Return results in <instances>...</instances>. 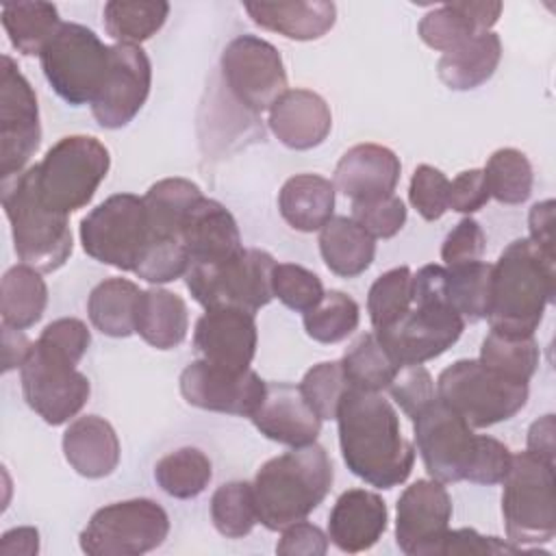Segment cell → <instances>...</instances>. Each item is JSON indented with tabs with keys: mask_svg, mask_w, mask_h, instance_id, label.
Instances as JSON below:
<instances>
[{
	"mask_svg": "<svg viewBox=\"0 0 556 556\" xmlns=\"http://www.w3.org/2000/svg\"><path fill=\"white\" fill-rule=\"evenodd\" d=\"M278 211L293 230L317 232L332 219L334 185L319 174H295L278 193Z\"/></svg>",
	"mask_w": 556,
	"mask_h": 556,
	"instance_id": "obj_28",
	"label": "cell"
},
{
	"mask_svg": "<svg viewBox=\"0 0 556 556\" xmlns=\"http://www.w3.org/2000/svg\"><path fill=\"white\" fill-rule=\"evenodd\" d=\"M256 341L254 313L241 308H211L193 330V345L202 358L228 369H250Z\"/></svg>",
	"mask_w": 556,
	"mask_h": 556,
	"instance_id": "obj_20",
	"label": "cell"
},
{
	"mask_svg": "<svg viewBox=\"0 0 556 556\" xmlns=\"http://www.w3.org/2000/svg\"><path fill=\"white\" fill-rule=\"evenodd\" d=\"M530 241L536 243L545 254L554 256V200L536 202L528 215Z\"/></svg>",
	"mask_w": 556,
	"mask_h": 556,
	"instance_id": "obj_58",
	"label": "cell"
},
{
	"mask_svg": "<svg viewBox=\"0 0 556 556\" xmlns=\"http://www.w3.org/2000/svg\"><path fill=\"white\" fill-rule=\"evenodd\" d=\"M63 454L76 473L104 478L119 465V439L106 419L85 415L74 419L63 432Z\"/></svg>",
	"mask_w": 556,
	"mask_h": 556,
	"instance_id": "obj_26",
	"label": "cell"
},
{
	"mask_svg": "<svg viewBox=\"0 0 556 556\" xmlns=\"http://www.w3.org/2000/svg\"><path fill=\"white\" fill-rule=\"evenodd\" d=\"M43 345L52 348L54 352L67 356L70 361H74L78 365V361L85 356L89 343H91V332L87 328L85 321L76 319V317H61L50 321L39 339Z\"/></svg>",
	"mask_w": 556,
	"mask_h": 556,
	"instance_id": "obj_54",
	"label": "cell"
},
{
	"mask_svg": "<svg viewBox=\"0 0 556 556\" xmlns=\"http://www.w3.org/2000/svg\"><path fill=\"white\" fill-rule=\"evenodd\" d=\"M484 178L491 198L500 204H521L532 193V165L517 148L495 150L486 161Z\"/></svg>",
	"mask_w": 556,
	"mask_h": 556,
	"instance_id": "obj_40",
	"label": "cell"
},
{
	"mask_svg": "<svg viewBox=\"0 0 556 556\" xmlns=\"http://www.w3.org/2000/svg\"><path fill=\"white\" fill-rule=\"evenodd\" d=\"M30 348H33V341H28L24 330L2 324V371L22 367Z\"/></svg>",
	"mask_w": 556,
	"mask_h": 556,
	"instance_id": "obj_61",
	"label": "cell"
},
{
	"mask_svg": "<svg viewBox=\"0 0 556 556\" xmlns=\"http://www.w3.org/2000/svg\"><path fill=\"white\" fill-rule=\"evenodd\" d=\"M350 217L374 239H391L406 224V206L395 193H391L367 202H352Z\"/></svg>",
	"mask_w": 556,
	"mask_h": 556,
	"instance_id": "obj_49",
	"label": "cell"
},
{
	"mask_svg": "<svg viewBox=\"0 0 556 556\" xmlns=\"http://www.w3.org/2000/svg\"><path fill=\"white\" fill-rule=\"evenodd\" d=\"M523 552L510 541H502L497 536H484L473 528L447 530L439 556H456V554H519Z\"/></svg>",
	"mask_w": 556,
	"mask_h": 556,
	"instance_id": "obj_55",
	"label": "cell"
},
{
	"mask_svg": "<svg viewBox=\"0 0 556 556\" xmlns=\"http://www.w3.org/2000/svg\"><path fill=\"white\" fill-rule=\"evenodd\" d=\"M510 460H513V454L502 441L486 434H478L476 450H473L465 480L476 484H486V486L500 484L510 469Z\"/></svg>",
	"mask_w": 556,
	"mask_h": 556,
	"instance_id": "obj_52",
	"label": "cell"
},
{
	"mask_svg": "<svg viewBox=\"0 0 556 556\" xmlns=\"http://www.w3.org/2000/svg\"><path fill=\"white\" fill-rule=\"evenodd\" d=\"M452 500L443 482L417 480L397 500L395 541L408 556H439L450 530Z\"/></svg>",
	"mask_w": 556,
	"mask_h": 556,
	"instance_id": "obj_19",
	"label": "cell"
},
{
	"mask_svg": "<svg viewBox=\"0 0 556 556\" xmlns=\"http://www.w3.org/2000/svg\"><path fill=\"white\" fill-rule=\"evenodd\" d=\"M271 291L287 308L306 313L324 298L319 276L295 263H276L271 274Z\"/></svg>",
	"mask_w": 556,
	"mask_h": 556,
	"instance_id": "obj_47",
	"label": "cell"
},
{
	"mask_svg": "<svg viewBox=\"0 0 556 556\" xmlns=\"http://www.w3.org/2000/svg\"><path fill=\"white\" fill-rule=\"evenodd\" d=\"M59 11L52 2H7L2 4V26L11 46L26 54H41L54 33L61 28Z\"/></svg>",
	"mask_w": 556,
	"mask_h": 556,
	"instance_id": "obj_34",
	"label": "cell"
},
{
	"mask_svg": "<svg viewBox=\"0 0 556 556\" xmlns=\"http://www.w3.org/2000/svg\"><path fill=\"white\" fill-rule=\"evenodd\" d=\"M41 141L37 96L17 63L2 54L0 72V176L13 178L28 169Z\"/></svg>",
	"mask_w": 556,
	"mask_h": 556,
	"instance_id": "obj_15",
	"label": "cell"
},
{
	"mask_svg": "<svg viewBox=\"0 0 556 556\" xmlns=\"http://www.w3.org/2000/svg\"><path fill=\"white\" fill-rule=\"evenodd\" d=\"M243 9L261 28L295 41L321 39L337 22V7L326 0L245 2Z\"/></svg>",
	"mask_w": 556,
	"mask_h": 556,
	"instance_id": "obj_27",
	"label": "cell"
},
{
	"mask_svg": "<svg viewBox=\"0 0 556 556\" xmlns=\"http://www.w3.org/2000/svg\"><path fill=\"white\" fill-rule=\"evenodd\" d=\"M530 454L554 463V454H556V419L552 413L539 417L536 421H532L530 430H528V450Z\"/></svg>",
	"mask_w": 556,
	"mask_h": 556,
	"instance_id": "obj_59",
	"label": "cell"
},
{
	"mask_svg": "<svg viewBox=\"0 0 556 556\" xmlns=\"http://www.w3.org/2000/svg\"><path fill=\"white\" fill-rule=\"evenodd\" d=\"M22 393L26 404L50 426L67 424L89 400V378L76 363L35 341L20 367Z\"/></svg>",
	"mask_w": 556,
	"mask_h": 556,
	"instance_id": "obj_13",
	"label": "cell"
},
{
	"mask_svg": "<svg viewBox=\"0 0 556 556\" xmlns=\"http://www.w3.org/2000/svg\"><path fill=\"white\" fill-rule=\"evenodd\" d=\"M141 289L128 278H106L96 285L87 300V315L96 330L106 337H130L137 324Z\"/></svg>",
	"mask_w": 556,
	"mask_h": 556,
	"instance_id": "obj_32",
	"label": "cell"
},
{
	"mask_svg": "<svg viewBox=\"0 0 556 556\" xmlns=\"http://www.w3.org/2000/svg\"><path fill=\"white\" fill-rule=\"evenodd\" d=\"M437 397L471 428H489L515 417L528 402V382L508 378L478 358H460L437 378Z\"/></svg>",
	"mask_w": 556,
	"mask_h": 556,
	"instance_id": "obj_6",
	"label": "cell"
},
{
	"mask_svg": "<svg viewBox=\"0 0 556 556\" xmlns=\"http://www.w3.org/2000/svg\"><path fill=\"white\" fill-rule=\"evenodd\" d=\"M48 304V287L41 271L28 265H15L7 269L0 287V313L2 324L26 330L35 326Z\"/></svg>",
	"mask_w": 556,
	"mask_h": 556,
	"instance_id": "obj_33",
	"label": "cell"
},
{
	"mask_svg": "<svg viewBox=\"0 0 556 556\" xmlns=\"http://www.w3.org/2000/svg\"><path fill=\"white\" fill-rule=\"evenodd\" d=\"M39 552V530L33 526L13 528L2 534L0 539V554L2 556H35Z\"/></svg>",
	"mask_w": 556,
	"mask_h": 556,
	"instance_id": "obj_62",
	"label": "cell"
},
{
	"mask_svg": "<svg viewBox=\"0 0 556 556\" xmlns=\"http://www.w3.org/2000/svg\"><path fill=\"white\" fill-rule=\"evenodd\" d=\"M211 521L215 530L226 539H243L258 521L254 486L245 480H232L211 497Z\"/></svg>",
	"mask_w": 556,
	"mask_h": 556,
	"instance_id": "obj_39",
	"label": "cell"
},
{
	"mask_svg": "<svg viewBox=\"0 0 556 556\" xmlns=\"http://www.w3.org/2000/svg\"><path fill=\"white\" fill-rule=\"evenodd\" d=\"M332 463L317 445H300L269 458L254 478V500L258 521L278 532L306 519L332 486Z\"/></svg>",
	"mask_w": 556,
	"mask_h": 556,
	"instance_id": "obj_4",
	"label": "cell"
},
{
	"mask_svg": "<svg viewBox=\"0 0 556 556\" xmlns=\"http://www.w3.org/2000/svg\"><path fill=\"white\" fill-rule=\"evenodd\" d=\"M502 59V41L497 33H476L465 43L456 46L437 63L441 83L454 91H469L484 85L497 70Z\"/></svg>",
	"mask_w": 556,
	"mask_h": 556,
	"instance_id": "obj_29",
	"label": "cell"
},
{
	"mask_svg": "<svg viewBox=\"0 0 556 556\" xmlns=\"http://www.w3.org/2000/svg\"><path fill=\"white\" fill-rule=\"evenodd\" d=\"M152 65L141 46H109V70L91 102L93 119L109 130H117L135 119L150 96Z\"/></svg>",
	"mask_w": 556,
	"mask_h": 556,
	"instance_id": "obj_18",
	"label": "cell"
},
{
	"mask_svg": "<svg viewBox=\"0 0 556 556\" xmlns=\"http://www.w3.org/2000/svg\"><path fill=\"white\" fill-rule=\"evenodd\" d=\"M387 389L397 406L404 410V415H408L410 419L437 397L434 380L424 365H400L395 378Z\"/></svg>",
	"mask_w": 556,
	"mask_h": 556,
	"instance_id": "obj_51",
	"label": "cell"
},
{
	"mask_svg": "<svg viewBox=\"0 0 556 556\" xmlns=\"http://www.w3.org/2000/svg\"><path fill=\"white\" fill-rule=\"evenodd\" d=\"M109 167L111 154L100 139L89 135L63 137L35 165L41 200L52 211L70 215L91 202Z\"/></svg>",
	"mask_w": 556,
	"mask_h": 556,
	"instance_id": "obj_8",
	"label": "cell"
},
{
	"mask_svg": "<svg viewBox=\"0 0 556 556\" xmlns=\"http://www.w3.org/2000/svg\"><path fill=\"white\" fill-rule=\"evenodd\" d=\"M191 265L189 252L178 237H150L148 245L143 248L137 265L135 276L152 285H165L187 274Z\"/></svg>",
	"mask_w": 556,
	"mask_h": 556,
	"instance_id": "obj_46",
	"label": "cell"
},
{
	"mask_svg": "<svg viewBox=\"0 0 556 556\" xmlns=\"http://www.w3.org/2000/svg\"><path fill=\"white\" fill-rule=\"evenodd\" d=\"M306 404L315 410V415L326 421V419H337L339 404L350 389L348 378L343 374L341 361H324L313 365L302 382L298 384Z\"/></svg>",
	"mask_w": 556,
	"mask_h": 556,
	"instance_id": "obj_45",
	"label": "cell"
},
{
	"mask_svg": "<svg viewBox=\"0 0 556 556\" xmlns=\"http://www.w3.org/2000/svg\"><path fill=\"white\" fill-rule=\"evenodd\" d=\"M2 206L22 265L52 274L67 263L74 248L70 222L41 200L35 165L2 180Z\"/></svg>",
	"mask_w": 556,
	"mask_h": 556,
	"instance_id": "obj_5",
	"label": "cell"
},
{
	"mask_svg": "<svg viewBox=\"0 0 556 556\" xmlns=\"http://www.w3.org/2000/svg\"><path fill=\"white\" fill-rule=\"evenodd\" d=\"M413 426L417 452L430 478L443 484L465 480L478 439L471 426L439 397L413 417Z\"/></svg>",
	"mask_w": 556,
	"mask_h": 556,
	"instance_id": "obj_16",
	"label": "cell"
},
{
	"mask_svg": "<svg viewBox=\"0 0 556 556\" xmlns=\"http://www.w3.org/2000/svg\"><path fill=\"white\" fill-rule=\"evenodd\" d=\"M539 343L532 337H508L500 332H489L480 348V363L486 367L515 378L530 382L539 367Z\"/></svg>",
	"mask_w": 556,
	"mask_h": 556,
	"instance_id": "obj_43",
	"label": "cell"
},
{
	"mask_svg": "<svg viewBox=\"0 0 556 556\" xmlns=\"http://www.w3.org/2000/svg\"><path fill=\"white\" fill-rule=\"evenodd\" d=\"M150 237L146 202L135 193L109 195L80 222L83 250L122 271H135Z\"/></svg>",
	"mask_w": 556,
	"mask_h": 556,
	"instance_id": "obj_12",
	"label": "cell"
},
{
	"mask_svg": "<svg viewBox=\"0 0 556 556\" xmlns=\"http://www.w3.org/2000/svg\"><path fill=\"white\" fill-rule=\"evenodd\" d=\"M361 321V308L354 298L330 289L324 298L304 313V330L313 341L339 343L348 339Z\"/></svg>",
	"mask_w": 556,
	"mask_h": 556,
	"instance_id": "obj_41",
	"label": "cell"
},
{
	"mask_svg": "<svg viewBox=\"0 0 556 556\" xmlns=\"http://www.w3.org/2000/svg\"><path fill=\"white\" fill-rule=\"evenodd\" d=\"M267 382L254 369H228L204 358L189 363L180 374V393L202 410L252 417L261 406Z\"/></svg>",
	"mask_w": 556,
	"mask_h": 556,
	"instance_id": "obj_17",
	"label": "cell"
},
{
	"mask_svg": "<svg viewBox=\"0 0 556 556\" xmlns=\"http://www.w3.org/2000/svg\"><path fill=\"white\" fill-rule=\"evenodd\" d=\"M222 76L237 102L252 113L269 111L287 91L280 52L256 35H239L224 48Z\"/></svg>",
	"mask_w": 556,
	"mask_h": 556,
	"instance_id": "obj_14",
	"label": "cell"
},
{
	"mask_svg": "<svg viewBox=\"0 0 556 556\" xmlns=\"http://www.w3.org/2000/svg\"><path fill=\"white\" fill-rule=\"evenodd\" d=\"M502 493L506 536L517 547L547 543L556 534L554 463L530 452L513 454Z\"/></svg>",
	"mask_w": 556,
	"mask_h": 556,
	"instance_id": "obj_7",
	"label": "cell"
},
{
	"mask_svg": "<svg viewBox=\"0 0 556 556\" xmlns=\"http://www.w3.org/2000/svg\"><path fill=\"white\" fill-rule=\"evenodd\" d=\"M447 191L450 180L441 169L426 163L415 167L408 185V200L424 219L434 222L443 217L447 211Z\"/></svg>",
	"mask_w": 556,
	"mask_h": 556,
	"instance_id": "obj_50",
	"label": "cell"
},
{
	"mask_svg": "<svg viewBox=\"0 0 556 556\" xmlns=\"http://www.w3.org/2000/svg\"><path fill=\"white\" fill-rule=\"evenodd\" d=\"M202 198L195 182L187 178H163L156 180L143 195L148 224L152 237H178L191 206Z\"/></svg>",
	"mask_w": 556,
	"mask_h": 556,
	"instance_id": "obj_35",
	"label": "cell"
},
{
	"mask_svg": "<svg viewBox=\"0 0 556 556\" xmlns=\"http://www.w3.org/2000/svg\"><path fill=\"white\" fill-rule=\"evenodd\" d=\"M276 552L280 556H324L328 552V534L302 519L282 528Z\"/></svg>",
	"mask_w": 556,
	"mask_h": 556,
	"instance_id": "obj_57",
	"label": "cell"
},
{
	"mask_svg": "<svg viewBox=\"0 0 556 556\" xmlns=\"http://www.w3.org/2000/svg\"><path fill=\"white\" fill-rule=\"evenodd\" d=\"M269 130L291 150H311L332 130L328 102L311 89H287L269 109Z\"/></svg>",
	"mask_w": 556,
	"mask_h": 556,
	"instance_id": "obj_24",
	"label": "cell"
},
{
	"mask_svg": "<svg viewBox=\"0 0 556 556\" xmlns=\"http://www.w3.org/2000/svg\"><path fill=\"white\" fill-rule=\"evenodd\" d=\"M213 478L208 456L198 447H180L154 465L156 484L176 500L198 497Z\"/></svg>",
	"mask_w": 556,
	"mask_h": 556,
	"instance_id": "obj_38",
	"label": "cell"
},
{
	"mask_svg": "<svg viewBox=\"0 0 556 556\" xmlns=\"http://www.w3.org/2000/svg\"><path fill=\"white\" fill-rule=\"evenodd\" d=\"M465 319L447 289V269L424 265L413 274V306L395 324L374 330L397 365H424L447 352L463 334Z\"/></svg>",
	"mask_w": 556,
	"mask_h": 556,
	"instance_id": "obj_2",
	"label": "cell"
},
{
	"mask_svg": "<svg viewBox=\"0 0 556 556\" xmlns=\"http://www.w3.org/2000/svg\"><path fill=\"white\" fill-rule=\"evenodd\" d=\"M447 269V289L452 304L467 321L486 319L491 306L493 287V265L484 261H473Z\"/></svg>",
	"mask_w": 556,
	"mask_h": 556,
	"instance_id": "obj_42",
	"label": "cell"
},
{
	"mask_svg": "<svg viewBox=\"0 0 556 556\" xmlns=\"http://www.w3.org/2000/svg\"><path fill=\"white\" fill-rule=\"evenodd\" d=\"M180 239L191 263L213 265L237 256L243 250L239 226L232 213L217 200L202 195L185 217Z\"/></svg>",
	"mask_w": 556,
	"mask_h": 556,
	"instance_id": "obj_23",
	"label": "cell"
},
{
	"mask_svg": "<svg viewBox=\"0 0 556 556\" xmlns=\"http://www.w3.org/2000/svg\"><path fill=\"white\" fill-rule=\"evenodd\" d=\"M250 419L263 437L289 447L315 443L321 430V419L306 404L300 387L289 382H267L265 397Z\"/></svg>",
	"mask_w": 556,
	"mask_h": 556,
	"instance_id": "obj_21",
	"label": "cell"
},
{
	"mask_svg": "<svg viewBox=\"0 0 556 556\" xmlns=\"http://www.w3.org/2000/svg\"><path fill=\"white\" fill-rule=\"evenodd\" d=\"M337 424L341 456L354 476L378 489H393L410 476L415 447L404 439L395 408L378 391L350 387Z\"/></svg>",
	"mask_w": 556,
	"mask_h": 556,
	"instance_id": "obj_1",
	"label": "cell"
},
{
	"mask_svg": "<svg viewBox=\"0 0 556 556\" xmlns=\"http://www.w3.org/2000/svg\"><path fill=\"white\" fill-rule=\"evenodd\" d=\"M484 248H486V237L482 226L471 217H463L447 232L441 245V258L445 267H456V265L482 261Z\"/></svg>",
	"mask_w": 556,
	"mask_h": 556,
	"instance_id": "obj_53",
	"label": "cell"
},
{
	"mask_svg": "<svg viewBox=\"0 0 556 556\" xmlns=\"http://www.w3.org/2000/svg\"><path fill=\"white\" fill-rule=\"evenodd\" d=\"M471 24L478 33L491 30L495 26V22L502 15V2L497 0H460V2H452Z\"/></svg>",
	"mask_w": 556,
	"mask_h": 556,
	"instance_id": "obj_60",
	"label": "cell"
},
{
	"mask_svg": "<svg viewBox=\"0 0 556 556\" xmlns=\"http://www.w3.org/2000/svg\"><path fill=\"white\" fill-rule=\"evenodd\" d=\"M319 252L326 267L341 278L361 276L376 256V239L352 217H332L319 230Z\"/></svg>",
	"mask_w": 556,
	"mask_h": 556,
	"instance_id": "obj_31",
	"label": "cell"
},
{
	"mask_svg": "<svg viewBox=\"0 0 556 556\" xmlns=\"http://www.w3.org/2000/svg\"><path fill=\"white\" fill-rule=\"evenodd\" d=\"M554 256L528 237L510 241L493 265L489 326L508 337H532L554 298Z\"/></svg>",
	"mask_w": 556,
	"mask_h": 556,
	"instance_id": "obj_3",
	"label": "cell"
},
{
	"mask_svg": "<svg viewBox=\"0 0 556 556\" xmlns=\"http://www.w3.org/2000/svg\"><path fill=\"white\" fill-rule=\"evenodd\" d=\"M169 534V517L148 497L113 502L98 508L80 532L87 556H139L156 549Z\"/></svg>",
	"mask_w": 556,
	"mask_h": 556,
	"instance_id": "obj_11",
	"label": "cell"
},
{
	"mask_svg": "<svg viewBox=\"0 0 556 556\" xmlns=\"http://www.w3.org/2000/svg\"><path fill=\"white\" fill-rule=\"evenodd\" d=\"M402 172L400 156L378 143L352 146L334 167V189L352 202L391 195Z\"/></svg>",
	"mask_w": 556,
	"mask_h": 556,
	"instance_id": "obj_22",
	"label": "cell"
},
{
	"mask_svg": "<svg viewBox=\"0 0 556 556\" xmlns=\"http://www.w3.org/2000/svg\"><path fill=\"white\" fill-rule=\"evenodd\" d=\"M389 521L382 497L367 489H348L328 517V539L348 554L365 552L378 543Z\"/></svg>",
	"mask_w": 556,
	"mask_h": 556,
	"instance_id": "obj_25",
	"label": "cell"
},
{
	"mask_svg": "<svg viewBox=\"0 0 556 556\" xmlns=\"http://www.w3.org/2000/svg\"><path fill=\"white\" fill-rule=\"evenodd\" d=\"M341 367L350 387L378 393L391 384L400 369L374 332H365L352 341L341 358Z\"/></svg>",
	"mask_w": 556,
	"mask_h": 556,
	"instance_id": "obj_37",
	"label": "cell"
},
{
	"mask_svg": "<svg viewBox=\"0 0 556 556\" xmlns=\"http://www.w3.org/2000/svg\"><path fill=\"white\" fill-rule=\"evenodd\" d=\"M274 267L276 261L269 252L258 248H243L237 256L222 263H191L185 274V282L193 300L204 311L241 308L248 313H256L274 298Z\"/></svg>",
	"mask_w": 556,
	"mask_h": 556,
	"instance_id": "obj_9",
	"label": "cell"
},
{
	"mask_svg": "<svg viewBox=\"0 0 556 556\" xmlns=\"http://www.w3.org/2000/svg\"><path fill=\"white\" fill-rule=\"evenodd\" d=\"M491 200L484 169H465L454 180H450L447 208L456 213H476Z\"/></svg>",
	"mask_w": 556,
	"mask_h": 556,
	"instance_id": "obj_56",
	"label": "cell"
},
{
	"mask_svg": "<svg viewBox=\"0 0 556 556\" xmlns=\"http://www.w3.org/2000/svg\"><path fill=\"white\" fill-rule=\"evenodd\" d=\"M417 33L428 48L450 52L471 39L478 30L452 2H445L421 17Z\"/></svg>",
	"mask_w": 556,
	"mask_h": 556,
	"instance_id": "obj_48",
	"label": "cell"
},
{
	"mask_svg": "<svg viewBox=\"0 0 556 556\" xmlns=\"http://www.w3.org/2000/svg\"><path fill=\"white\" fill-rule=\"evenodd\" d=\"M189 330V311L178 293L167 289L141 291L135 332L156 350L178 348Z\"/></svg>",
	"mask_w": 556,
	"mask_h": 556,
	"instance_id": "obj_30",
	"label": "cell"
},
{
	"mask_svg": "<svg viewBox=\"0 0 556 556\" xmlns=\"http://www.w3.org/2000/svg\"><path fill=\"white\" fill-rule=\"evenodd\" d=\"M167 15L169 4L163 0H111L102 9L106 35L128 46H139L156 35Z\"/></svg>",
	"mask_w": 556,
	"mask_h": 556,
	"instance_id": "obj_36",
	"label": "cell"
},
{
	"mask_svg": "<svg viewBox=\"0 0 556 556\" xmlns=\"http://www.w3.org/2000/svg\"><path fill=\"white\" fill-rule=\"evenodd\" d=\"M41 70L54 93L72 106L91 104L109 70V46L76 22H63L39 54Z\"/></svg>",
	"mask_w": 556,
	"mask_h": 556,
	"instance_id": "obj_10",
	"label": "cell"
},
{
	"mask_svg": "<svg viewBox=\"0 0 556 556\" xmlns=\"http://www.w3.org/2000/svg\"><path fill=\"white\" fill-rule=\"evenodd\" d=\"M413 306V271L402 265L374 280L367 293V313L374 330H382L402 319Z\"/></svg>",
	"mask_w": 556,
	"mask_h": 556,
	"instance_id": "obj_44",
	"label": "cell"
}]
</instances>
